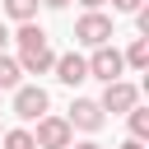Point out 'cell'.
Listing matches in <instances>:
<instances>
[{
  "instance_id": "1",
  "label": "cell",
  "mask_w": 149,
  "mask_h": 149,
  "mask_svg": "<svg viewBox=\"0 0 149 149\" xmlns=\"http://www.w3.org/2000/svg\"><path fill=\"white\" fill-rule=\"evenodd\" d=\"M56 65V51L47 47V33L37 23H23L19 28V70L23 74H47Z\"/></svg>"
},
{
  "instance_id": "10",
  "label": "cell",
  "mask_w": 149,
  "mask_h": 149,
  "mask_svg": "<svg viewBox=\"0 0 149 149\" xmlns=\"http://www.w3.org/2000/svg\"><path fill=\"white\" fill-rule=\"evenodd\" d=\"M5 14H9V19H19V23H33L37 0H5Z\"/></svg>"
},
{
  "instance_id": "4",
  "label": "cell",
  "mask_w": 149,
  "mask_h": 149,
  "mask_svg": "<svg viewBox=\"0 0 149 149\" xmlns=\"http://www.w3.org/2000/svg\"><path fill=\"white\" fill-rule=\"evenodd\" d=\"M84 65H88V74H93V79L112 84V79H121V65H126V61H121V51H116V47H93V56H88Z\"/></svg>"
},
{
  "instance_id": "5",
  "label": "cell",
  "mask_w": 149,
  "mask_h": 149,
  "mask_svg": "<svg viewBox=\"0 0 149 149\" xmlns=\"http://www.w3.org/2000/svg\"><path fill=\"white\" fill-rule=\"evenodd\" d=\"M47 88L42 84H23V88H14V116H23V121H33V116H47Z\"/></svg>"
},
{
  "instance_id": "13",
  "label": "cell",
  "mask_w": 149,
  "mask_h": 149,
  "mask_svg": "<svg viewBox=\"0 0 149 149\" xmlns=\"http://www.w3.org/2000/svg\"><path fill=\"white\" fill-rule=\"evenodd\" d=\"M5 149H37L28 130H5Z\"/></svg>"
},
{
  "instance_id": "2",
  "label": "cell",
  "mask_w": 149,
  "mask_h": 149,
  "mask_svg": "<svg viewBox=\"0 0 149 149\" xmlns=\"http://www.w3.org/2000/svg\"><path fill=\"white\" fill-rule=\"evenodd\" d=\"M70 135H74V126H70L65 116H37L33 144H37V149H70Z\"/></svg>"
},
{
  "instance_id": "14",
  "label": "cell",
  "mask_w": 149,
  "mask_h": 149,
  "mask_svg": "<svg viewBox=\"0 0 149 149\" xmlns=\"http://www.w3.org/2000/svg\"><path fill=\"white\" fill-rule=\"evenodd\" d=\"M112 9H121V14H135V9H144V0H112Z\"/></svg>"
},
{
  "instance_id": "16",
  "label": "cell",
  "mask_w": 149,
  "mask_h": 149,
  "mask_svg": "<svg viewBox=\"0 0 149 149\" xmlns=\"http://www.w3.org/2000/svg\"><path fill=\"white\" fill-rule=\"evenodd\" d=\"M70 149H102V144H93V140H84V144H70Z\"/></svg>"
},
{
  "instance_id": "8",
  "label": "cell",
  "mask_w": 149,
  "mask_h": 149,
  "mask_svg": "<svg viewBox=\"0 0 149 149\" xmlns=\"http://www.w3.org/2000/svg\"><path fill=\"white\" fill-rule=\"evenodd\" d=\"M51 70H56V79H61V84H70V88L88 79V65H84V56H74V51L56 56V65H51Z\"/></svg>"
},
{
  "instance_id": "15",
  "label": "cell",
  "mask_w": 149,
  "mask_h": 149,
  "mask_svg": "<svg viewBox=\"0 0 149 149\" xmlns=\"http://www.w3.org/2000/svg\"><path fill=\"white\" fill-rule=\"evenodd\" d=\"M79 5H84V9H102L107 0H79Z\"/></svg>"
},
{
  "instance_id": "11",
  "label": "cell",
  "mask_w": 149,
  "mask_h": 149,
  "mask_svg": "<svg viewBox=\"0 0 149 149\" xmlns=\"http://www.w3.org/2000/svg\"><path fill=\"white\" fill-rule=\"evenodd\" d=\"M130 135H135V140L149 135V107H140V102L130 107Z\"/></svg>"
},
{
  "instance_id": "12",
  "label": "cell",
  "mask_w": 149,
  "mask_h": 149,
  "mask_svg": "<svg viewBox=\"0 0 149 149\" xmlns=\"http://www.w3.org/2000/svg\"><path fill=\"white\" fill-rule=\"evenodd\" d=\"M19 61H9V56H0V88H19Z\"/></svg>"
},
{
  "instance_id": "3",
  "label": "cell",
  "mask_w": 149,
  "mask_h": 149,
  "mask_svg": "<svg viewBox=\"0 0 149 149\" xmlns=\"http://www.w3.org/2000/svg\"><path fill=\"white\" fill-rule=\"evenodd\" d=\"M74 42H84V47H107V42H112V19L98 14V9H88V14L74 23Z\"/></svg>"
},
{
  "instance_id": "9",
  "label": "cell",
  "mask_w": 149,
  "mask_h": 149,
  "mask_svg": "<svg viewBox=\"0 0 149 149\" xmlns=\"http://www.w3.org/2000/svg\"><path fill=\"white\" fill-rule=\"evenodd\" d=\"M126 65H135V70H144L149 65V37H135L130 47H126V56H121Z\"/></svg>"
},
{
  "instance_id": "18",
  "label": "cell",
  "mask_w": 149,
  "mask_h": 149,
  "mask_svg": "<svg viewBox=\"0 0 149 149\" xmlns=\"http://www.w3.org/2000/svg\"><path fill=\"white\" fill-rule=\"evenodd\" d=\"M42 5H51V9H61V5H70V0H42Z\"/></svg>"
},
{
  "instance_id": "17",
  "label": "cell",
  "mask_w": 149,
  "mask_h": 149,
  "mask_svg": "<svg viewBox=\"0 0 149 149\" xmlns=\"http://www.w3.org/2000/svg\"><path fill=\"white\" fill-rule=\"evenodd\" d=\"M121 149H144V144H140V140H126V144H121Z\"/></svg>"
},
{
  "instance_id": "6",
  "label": "cell",
  "mask_w": 149,
  "mask_h": 149,
  "mask_svg": "<svg viewBox=\"0 0 149 149\" xmlns=\"http://www.w3.org/2000/svg\"><path fill=\"white\" fill-rule=\"evenodd\" d=\"M135 102H140V93H135V84H126V79H112V84L102 88V102H98V107L116 116V112H130Z\"/></svg>"
},
{
  "instance_id": "19",
  "label": "cell",
  "mask_w": 149,
  "mask_h": 149,
  "mask_svg": "<svg viewBox=\"0 0 149 149\" xmlns=\"http://www.w3.org/2000/svg\"><path fill=\"white\" fill-rule=\"evenodd\" d=\"M5 42H9V33H5V28H0V51H5Z\"/></svg>"
},
{
  "instance_id": "7",
  "label": "cell",
  "mask_w": 149,
  "mask_h": 149,
  "mask_svg": "<svg viewBox=\"0 0 149 149\" xmlns=\"http://www.w3.org/2000/svg\"><path fill=\"white\" fill-rule=\"evenodd\" d=\"M65 121H70V126H79V130H98V126H102V107H98L93 98H74Z\"/></svg>"
}]
</instances>
